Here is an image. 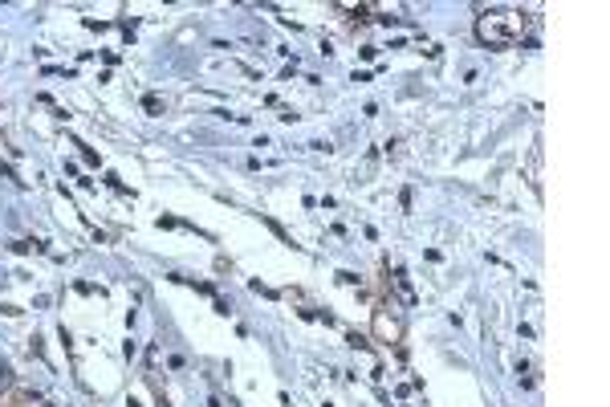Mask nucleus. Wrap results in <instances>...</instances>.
I'll return each mask as SVG.
<instances>
[{
  "label": "nucleus",
  "mask_w": 610,
  "mask_h": 407,
  "mask_svg": "<svg viewBox=\"0 0 610 407\" xmlns=\"http://www.w3.org/2000/svg\"><path fill=\"white\" fill-rule=\"evenodd\" d=\"M521 33H525V17L513 13V9H493V13H484L476 21V37L488 49H505V45L521 41Z\"/></svg>",
  "instance_id": "1"
},
{
  "label": "nucleus",
  "mask_w": 610,
  "mask_h": 407,
  "mask_svg": "<svg viewBox=\"0 0 610 407\" xmlns=\"http://www.w3.org/2000/svg\"><path fill=\"white\" fill-rule=\"evenodd\" d=\"M5 391H13V367L0 359V395H5Z\"/></svg>",
  "instance_id": "2"
},
{
  "label": "nucleus",
  "mask_w": 610,
  "mask_h": 407,
  "mask_svg": "<svg viewBox=\"0 0 610 407\" xmlns=\"http://www.w3.org/2000/svg\"><path fill=\"white\" fill-rule=\"evenodd\" d=\"M379 330H383V334H391V338H399V326H395V322H387V314H379Z\"/></svg>",
  "instance_id": "3"
}]
</instances>
